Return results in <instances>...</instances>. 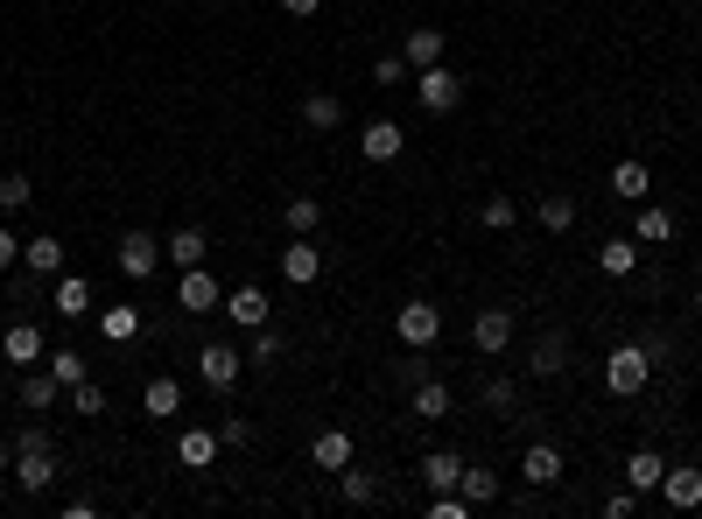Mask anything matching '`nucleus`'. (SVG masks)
<instances>
[{
    "mask_svg": "<svg viewBox=\"0 0 702 519\" xmlns=\"http://www.w3.org/2000/svg\"><path fill=\"white\" fill-rule=\"evenodd\" d=\"M310 456H316V471H345L352 464V435L345 429H324V435L310 442Z\"/></svg>",
    "mask_w": 702,
    "mask_h": 519,
    "instance_id": "c85d7f7f",
    "label": "nucleus"
},
{
    "mask_svg": "<svg viewBox=\"0 0 702 519\" xmlns=\"http://www.w3.org/2000/svg\"><path fill=\"white\" fill-rule=\"evenodd\" d=\"M372 85H408V56H379V64H372Z\"/></svg>",
    "mask_w": 702,
    "mask_h": 519,
    "instance_id": "37998d69",
    "label": "nucleus"
},
{
    "mask_svg": "<svg viewBox=\"0 0 702 519\" xmlns=\"http://www.w3.org/2000/svg\"><path fill=\"white\" fill-rule=\"evenodd\" d=\"M302 127H310V133H337V127H345V99H337V91H310V99H302Z\"/></svg>",
    "mask_w": 702,
    "mask_h": 519,
    "instance_id": "6ab92c4d",
    "label": "nucleus"
},
{
    "mask_svg": "<svg viewBox=\"0 0 702 519\" xmlns=\"http://www.w3.org/2000/svg\"><path fill=\"white\" fill-rule=\"evenodd\" d=\"M660 471H668L660 450H633V456H625V485H633V491H660Z\"/></svg>",
    "mask_w": 702,
    "mask_h": 519,
    "instance_id": "c756f323",
    "label": "nucleus"
},
{
    "mask_svg": "<svg viewBox=\"0 0 702 519\" xmlns=\"http://www.w3.org/2000/svg\"><path fill=\"white\" fill-rule=\"evenodd\" d=\"M520 477H527V485H555V477H562V450H555V442H527V450H520Z\"/></svg>",
    "mask_w": 702,
    "mask_h": 519,
    "instance_id": "a211bd4d",
    "label": "nucleus"
},
{
    "mask_svg": "<svg viewBox=\"0 0 702 519\" xmlns=\"http://www.w3.org/2000/svg\"><path fill=\"white\" fill-rule=\"evenodd\" d=\"M660 498H668L674 512H695L702 506V471L695 464H681V471L668 464V471H660Z\"/></svg>",
    "mask_w": 702,
    "mask_h": 519,
    "instance_id": "1a4fd4ad",
    "label": "nucleus"
},
{
    "mask_svg": "<svg viewBox=\"0 0 702 519\" xmlns=\"http://www.w3.org/2000/svg\"><path fill=\"white\" fill-rule=\"evenodd\" d=\"M281 8H289V14H295V22H310V14H316V8H324V0H281Z\"/></svg>",
    "mask_w": 702,
    "mask_h": 519,
    "instance_id": "de8ad7c7",
    "label": "nucleus"
},
{
    "mask_svg": "<svg viewBox=\"0 0 702 519\" xmlns=\"http://www.w3.org/2000/svg\"><path fill=\"white\" fill-rule=\"evenodd\" d=\"M695 310H702V281H695Z\"/></svg>",
    "mask_w": 702,
    "mask_h": 519,
    "instance_id": "8fccbe9b",
    "label": "nucleus"
},
{
    "mask_svg": "<svg viewBox=\"0 0 702 519\" xmlns=\"http://www.w3.org/2000/svg\"><path fill=\"white\" fill-rule=\"evenodd\" d=\"M534 218H541V233H576V218H583V204L569 197V190H541V204H534Z\"/></svg>",
    "mask_w": 702,
    "mask_h": 519,
    "instance_id": "2eb2a0df",
    "label": "nucleus"
},
{
    "mask_svg": "<svg viewBox=\"0 0 702 519\" xmlns=\"http://www.w3.org/2000/svg\"><path fill=\"white\" fill-rule=\"evenodd\" d=\"M471 506H492L499 498V471H485V464H464V485H457Z\"/></svg>",
    "mask_w": 702,
    "mask_h": 519,
    "instance_id": "473e14b6",
    "label": "nucleus"
},
{
    "mask_svg": "<svg viewBox=\"0 0 702 519\" xmlns=\"http://www.w3.org/2000/svg\"><path fill=\"white\" fill-rule=\"evenodd\" d=\"M239 372H246V352H239V344L212 337V344L197 352V379H204L212 393H233V387H239Z\"/></svg>",
    "mask_w": 702,
    "mask_h": 519,
    "instance_id": "7ed1b4c3",
    "label": "nucleus"
},
{
    "mask_svg": "<svg viewBox=\"0 0 702 519\" xmlns=\"http://www.w3.org/2000/svg\"><path fill=\"white\" fill-rule=\"evenodd\" d=\"M218 302H225V295H218V281L204 274V267H183V288H176V310H183V316H204V310H218Z\"/></svg>",
    "mask_w": 702,
    "mask_h": 519,
    "instance_id": "9d476101",
    "label": "nucleus"
},
{
    "mask_svg": "<svg viewBox=\"0 0 702 519\" xmlns=\"http://www.w3.org/2000/svg\"><path fill=\"white\" fill-rule=\"evenodd\" d=\"M471 344H478L485 358H499L506 344H514V310H478V323H471Z\"/></svg>",
    "mask_w": 702,
    "mask_h": 519,
    "instance_id": "ddd939ff",
    "label": "nucleus"
},
{
    "mask_svg": "<svg viewBox=\"0 0 702 519\" xmlns=\"http://www.w3.org/2000/svg\"><path fill=\"white\" fill-rule=\"evenodd\" d=\"M401 56H408V71L443 64V29H429V22H422V29H408V50H401Z\"/></svg>",
    "mask_w": 702,
    "mask_h": 519,
    "instance_id": "393cba45",
    "label": "nucleus"
},
{
    "mask_svg": "<svg viewBox=\"0 0 702 519\" xmlns=\"http://www.w3.org/2000/svg\"><path fill=\"white\" fill-rule=\"evenodd\" d=\"M176 456H183L190 471H212V456H218V429H183Z\"/></svg>",
    "mask_w": 702,
    "mask_h": 519,
    "instance_id": "cd10ccee",
    "label": "nucleus"
},
{
    "mask_svg": "<svg viewBox=\"0 0 702 519\" xmlns=\"http://www.w3.org/2000/svg\"><path fill=\"white\" fill-rule=\"evenodd\" d=\"M281 225H289V239H316L324 204H316V197H289V204H281Z\"/></svg>",
    "mask_w": 702,
    "mask_h": 519,
    "instance_id": "b1692460",
    "label": "nucleus"
},
{
    "mask_svg": "<svg viewBox=\"0 0 702 519\" xmlns=\"http://www.w3.org/2000/svg\"><path fill=\"white\" fill-rule=\"evenodd\" d=\"M71 408H78V414H106V387L78 379V387H71Z\"/></svg>",
    "mask_w": 702,
    "mask_h": 519,
    "instance_id": "a19ab883",
    "label": "nucleus"
},
{
    "mask_svg": "<svg viewBox=\"0 0 702 519\" xmlns=\"http://www.w3.org/2000/svg\"><path fill=\"white\" fill-rule=\"evenodd\" d=\"M358 148H366V162H393L408 148V127L401 120H372L366 133H358Z\"/></svg>",
    "mask_w": 702,
    "mask_h": 519,
    "instance_id": "dca6fc26",
    "label": "nucleus"
},
{
    "mask_svg": "<svg viewBox=\"0 0 702 519\" xmlns=\"http://www.w3.org/2000/svg\"><path fill=\"white\" fill-rule=\"evenodd\" d=\"M8 450H14V485H22V491H50V485H56V471H64L43 429H22V435L8 442Z\"/></svg>",
    "mask_w": 702,
    "mask_h": 519,
    "instance_id": "f257e3e1",
    "label": "nucleus"
},
{
    "mask_svg": "<svg viewBox=\"0 0 702 519\" xmlns=\"http://www.w3.org/2000/svg\"><path fill=\"white\" fill-rule=\"evenodd\" d=\"M393 379H401V387H422V379H429V358H422V352L401 358V365H393Z\"/></svg>",
    "mask_w": 702,
    "mask_h": 519,
    "instance_id": "a18cd8bd",
    "label": "nucleus"
},
{
    "mask_svg": "<svg viewBox=\"0 0 702 519\" xmlns=\"http://www.w3.org/2000/svg\"><path fill=\"white\" fill-rule=\"evenodd\" d=\"M14 400H22L29 414H50L56 400H64V379H56L50 365H43V372H35V365H29V372H14Z\"/></svg>",
    "mask_w": 702,
    "mask_h": 519,
    "instance_id": "0eeeda50",
    "label": "nucleus"
},
{
    "mask_svg": "<svg viewBox=\"0 0 702 519\" xmlns=\"http://www.w3.org/2000/svg\"><path fill=\"white\" fill-rule=\"evenodd\" d=\"M639 512V491L633 485H625V491H612V498H604V519H633Z\"/></svg>",
    "mask_w": 702,
    "mask_h": 519,
    "instance_id": "c03bdc74",
    "label": "nucleus"
},
{
    "mask_svg": "<svg viewBox=\"0 0 702 519\" xmlns=\"http://www.w3.org/2000/svg\"><path fill=\"white\" fill-rule=\"evenodd\" d=\"M337 485H345V498H352V506H372V498H379V477H372V471H358V464H345V471H337Z\"/></svg>",
    "mask_w": 702,
    "mask_h": 519,
    "instance_id": "f704fd0d",
    "label": "nucleus"
},
{
    "mask_svg": "<svg viewBox=\"0 0 702 519\" xmlns=\"http://www.w3.org/2000/svg\"><path fill=\"white\" fill-rule=\"evenodd\" d=\"M22 267L29 274H64V239H50V233L22 239Z\"/></svg>",
    "mask_w": 702,
    "mask_h": 519,
    "instance_id": "5701e85b",
    "label": "nucleus"
},
{
    "mask_svg": "<svg viewBox=\"0 0 702 519\" xmlns=\"http://www.w3.org/2000/svg\"><path fill=\"white\" fill-rule=\"evenodd\" d=\"M647 379H654V352H647V344H618V352L604 358V387H612L618 400H633Z\"/></svg>",
    "mask_w": 702,
    "mask_h": 519,
    "instance_id": "f03ea898",
    "label": "nucleus"
},
{
    "mask_svg": "<svg viewBox=\"0 0 702 519\" xmlns=\"http://www.w3.org/2000/svg\"><path fill=\"white\" fill-rule=\"evenodd\" d=\"M527 372H534V379H562L569 372V337L562 331H541L534 352H527Z\"/></svg>",
    "mask_w": 702,
    "mask_h": 519,
    "instance_id": "f8f14e48",
    "label": "nucleus"
},
{
    "mask_svg": "<svg viewBox=\"0 0 702 519\" xmlns=\"http://www.w3.org/2000/svg\"><path fill=\"white\" fill-rule=\"evenodd\" d=\"M647 190H654V176H647V162H633V155H625V162L612 169V197H625V204H639V197H647Z\"/></svg>",
    "mask_w": 702,
    "mask_h": 519,
    "instance_id": "bb28decb",
    "label": "nucleus"
},
{
    "mask_svg": "<svg viewBox=\"0 0 702 519\" xmlns=\"http://www.w3.org/2000/svg\"><path fill=\"white\" fill-rule=\"evenodd\" d=\"M414 91H422L429 112H457V106H464V71L429 64V71H414Z\"/></svg>",
    "mask_w": 702,
    "mask_h": 519,
    "instance_id": "39448f33",
    "label": "nucleus"
},
{
    "mask_svg": "<svg viewBox=\"0 0 702 519\" xmlns=\"http://www.w3.org/2000/svg\"><path fill=\"white\" fill-rule=\"evenodd\" d=\"M8 464H14V450H8V442H0V477H8Z\"/></svg>",
    "mask_w": 702,
    "mask_h": 519,
    "instance_id": "09e8293b",
    "label": "nucleus"
},
{
    "mask_svg": "<svg viewBox=\"0 0 702 519\" xmlns=\"http://www.w3.org/2000/svg\"><path fill=\"white\" fill-rule=\"evenodd\" d=\"M316 274H324V246H310V239L281 246V281H289V288H310Z\"/></svg>",
    "mask_w": 702,
    "mask_h": 519,
    "instance_id": "6e6552de",
    "label": "nucleus"
},
{
    "mask_svg": "<svg viewBox=\"0 0 702 519\" xmlns=\"http://www.w3.org/2000/svg\"><path fill=\"white\" fill-rule=\"evenodd\" d=\"M422 485H429V491H457V485H464V456H457V450H429V456H422Z\"/></svg>",
    "mask_w": 702,
    "mask_h": 519,
    "instance_id": "aec40b11",
    "label": "nucleus"
},
{
    "mask_svg": "<svg viewBox=\"0 0 702 519\" xmlns=\"http://www.w3.org/2000/svg\"><path fill=\"white\" fill-rule=\"evenodd\" d=\"M0 358H8L14 372L43 365V331H35V323H8V337H0Z\"/></svg>",
    "mask_w": 702,
    "mask_h": 519,
    "instance_id": "9b49d317",
    "label": "nucleus"
},
{
    "mask_svg": "<svg viewBox=\"0 0 702 519\" xmlns=\"http://www.w3.org/2000/svg\"><path fill=\"white\" fill-rule=\"evenodd\" d=\"M218 310L233 316L239 331H260V323H268V295H260V288H233V295H225Z\"/></svg>",
    "mask_w": 702,
    "mask_h": 519,
    "instance_id": "4be33fe9",
    "label": "nucleus"
},
{
    "mask_svg": "<svg viewBox=\"0 0 702 519\" xmlns=\"http://www.w3.org/2000/svg\"><path fill=\"white\" fill-rule=\"evenodd\" d=\"M141 408H148V414H183V387H176V379H148Z\"/></svg>",
    "mask_w": 702,
    "mask_h": 519,
    "instance_id": "72a5a7b5",
    "label": "nucleus"
},
{
    "mask_svg": "<svg viewBox=\"0 0 702 519\" xmlns=\"http://www.w3.org/2000/svg\"><path fill=\"white\" fill-rule=\"evenodd\" d=\"M99 337L106 344H134L141 337V310H134V302H112V310L99 316Z\"/></svg>",
    "mask_w": 702,
    "mask_h": 519,
    "instance_id": "a878e982",
    "label": "nucleus"
},
{
    "mask_svg": "<svg viewBox=\"0 0 702 519\" xmlns=\"http://www.w3.org/2000/svg\"><path fill=\"white\" fill-rule=\"evenodd\" d=\"M35 204V183L14 169V176H0V210H29Z\"/></svg>",
    "mask_w": 702,
    "mask_h": 519,
    "instance_id": "ea45409f",
    "label": "nucleus"
},
{
    "mask_svg": "<svg viewBox=\"0 0 702 519\" xmlns=\"http://www.w3.org/2000/svg\"><path fill=\"white\" fill-rule=\"evenodd\" d=\"M281 358H289V337H281L274 323H260V331H253V352H246V365H281Z\"/></svg>",
    "mask_w": 702,
    "mask_h": 519,
    "instance_id": "2f4dec72",
    "label": "nucleus"
},
{
    "mask_svg": "<svg viewBox=\"0 0 702 519\" xmlns=\"http://www.w3.org/2000/svg\"><path fill=\"white\" fill-rule=\"evenodd\" d=\"M478 400H485L492 414H514V408H520V387H514V379H485V387H478Z\"/></svg>",
    "mask_w": 702,
    "mask_h": 519,
    "instance_id": "58836bf2",
    "label": "nucleus"
},
{
    "mask_svg": "<svg viewBox=\"0 0 702 519\" xmlns=\"http://www.w3.org/2000/svg\"><path fill=\"white\" fill-rule=\"evenodd\" d=\"M478 225H485V233H514V225H520V204L506 197V190H492V197L478 204Z\"/></svg>",
    "mask_w": 702,
    "mask_h": 519,
    "instance_id": "7c9ffc66",
    "label": "nucleus"
},
{
    "mask_svg": "<svg viewBox=\"0 0 702 519\" xmlns=\"http://www.w3.org/2000/svg\"><path fill=\"white\" fill-rule=\"evenodd\" d=\"M408 414L414 421H450V414H457V393H450L443 379H422V387L408 393Z\"/></svg>",
    "mask_w": 702,
    "mask_h": 519,
    "instance_id": "4468645a",
    "label": "nucleus"
},
{
    "mask_svg": "<svg viewBox=\"0 0 702 519\" xmlns=\"http://www.w3.org/2000/svg\"><path fill=\"white\" fill-rule=\"evenodd\" d=\"M218 442H233V450H246V442H253V421H246V414H218Z\"/></svg>",
    "mask_w": 702,
    "mask_h": 519,
    "instance_id": "79ce46f5",
    "label": "nucleus"
},
{
    "mask_svg": "<svg viewBox=\"0 0 702 519\" xmlns=\"http://www.w3.org/2000/svg\"><path fill=\"white\" fill-rule=\"evenodd\" d=\"M50 310L64 316V323H78V316L91 310V281H85V274H56V288H50Z\"/></svg>",
    "mask_w": 702,
    "mask_h": 519,
    "instance_id": "f3484780",
    "label": "nucleus"
},
{
    "mask_svg": "<svg viewBox=\"0 0 702 519\" xmlns=\"http://www.w3.org/2000/svg\"><path fill=\"white\" fill-rule=\"evenodd\" d=\"M112 260H120V274H127V281H148V274L162 267V239H155V233H120Z\"/></svg>",
    "mask_w": 702,
    "mask_h": 519,
    "instance_id": "423d86ee",
    "label": "nucleus"
},
{
    "mask_svg": "<svg viewBox=\"0 0 702 519\" xmlns=\"http://www.w3.org/2000/svg\"><path fill=\"white\" fill-rule=\"evenodd\" d=\"M43 365H50L56 379H64V393H71V387H78V379H85V352H71V344H64V352H43Z\"/></svg>",
    "mask_w": 702,
    "mask_h": 519,
    "instance_id": "e433bc0d",
    "label": "nucleus"
},
{
    "mask_svg": "<svg viewBox=\"0 0 702 519\" xmlns=\"http://www.w3.org/2000/svg\"><path fill=\"white\" fill-rule=\"evenodd\" d=\"M393 337H401L408 352H429V344L443 337V310H435V302H401V310H393Z\"/></svg>",
    "mask_w": 702,
    "mask_h": 519,
    "instance_id": "20e7f679",
    "label": "nucleus"
},
{
    "mask_svg": "<svg viewBox=\"0 0 702 519\" xmlns=\"http://www.w3.org/2000/svg\"><path fill=\"white\" fill-rule=\"evenodd\" d=\"M14 253H22V246H14V233H8V225H0V274H8V267H14Z\"/></svg>",
    "mask_w": 702,
    "mask_h": 519,
    "instance_id": "49530a36",
    "label": "nucleus"
},
{
    "mask_svg": "<svg viewBox=\"0 0 702 519\" xmlns=\"http://www.w3.org/2000/svg\"><path fill=\"white\" fill-rule=\"evenodd\" d=\"M633 233H639V246H660V239L674 233V218H668L660 204H647V210H639V225H633Z\"/></svg>",
    "mask_w": 702,
    "mask_h": 519,
    "instance_id": "4c0bfd02",
    "label": "nucleus"
},
{
    "mask_svg": "<svg viewBox=\"0 0 702 519\" xmlns=\"http://www.w3.org/2000/svg\"><path fill=\"white\" fill-rule=\"evenodd\" d=\"M633 260H639L633 239H604V246H597V267H604V274H633Z\"/></svg>",
    "mask_w": 702,
    "mask_h": 519,
    "instance_id": "c9c22d12",
    "label": "nucleus"
},
{
    "mask_svg": "<svg viewBox=\"0 0 702 519\" xmlns=\"http://www.w3.org/2000/svg\"><path fill=\"white\" fill-rule=\"evenodd\" d=\"M204 253H212V239H204L197 225H176V233L162 239V260H176V267H204Z\"/></svg>",
    "mask_w": 702,
    "mask_h": 519,
    "instance_id": "412c9836",
    "label": "nucleus"
}]
</instances>
